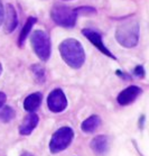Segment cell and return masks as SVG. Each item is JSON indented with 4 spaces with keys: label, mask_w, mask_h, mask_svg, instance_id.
<instances>
[{
    "label": "cell",
    "mask_w": 149,
    "mask_h": 156,
    "mask_svg": "<svg viewBox=\"0 0 149 156\" xmlns=\"http://www.w3.org/2000/svg\"><path fill=\"white\" fill-rule=\"evenodd\" d=\"M18 25V17L17 11L15 7L11 4H8L6 6V10H5V25L4 29L5 33L10 34L15 30V28Z\"/></svg>",
    "instance_id": "9c48e42d"
},
{
    "label": "cell",
    "mask_w": 149,
    "mask_h": 156,
    "mask_svg": "<svg viewBox=\"0 0 149 156\" xmlns=\"http://www.w3.org/2000/svg\"><path fill=\"white\" fill-rule=\"evenodd\" d=\"M43 96L40 92H35L29 94L24 101V109L28 112H34L38 109L40 103H42Z\"/></svg>",
    "instance_id": "7c38bea8"
},
{
    "label": "cell",
    "mask_w": 149,
    "mask_h": 156,
    "mask_svg": "<svg viewBox=\"0 0 149 156\" xmlns=\"http://www.w3.org/2000/svg\"><path fill=\"white\" fill-rule=\"evenodd\" d=\"M64 1H70V0H64Z\"/></svg>",
    "instance_id": "603a6c76"
},
{
    "label": "cell",
    "mask_w": 149,
    "mask_h": 156,
    "mask_svg": "<svg viewBox=\"0 0 149 156\" xmlns=\"http://www.w3.org/2000/svg\"><path fill=\"white\" fill-rule=\"evenodd\" d=\"M101 124V119L100 117H98L96 115H93L91 117H89L88 119H85L83 122H82V130L85 131V133H93L98 129V127Z\"/></svg>",
    "instance_id": "5bb4252c"
},
{
    "label": "cell",
    "mask_w": 149,
    "mask_h": 156,
    "mask_svg": "<svg viewBox=\"0 0 149 156\" xmlns=\"http://www.w3.org/2000/svg\"><path fill=\"white\" fill-rule=\"evenodd\" d=\"M78 16V15L76 10L71 9L66 5L55 4L50 10V17H52L54 23L56 25L66 27V28L74 27L76 24Z\"/></svg>",
    "instance_id": "3957f363"
},
{
    "label": "cell",
    "mask_w": 149,
    "mask_h": 156,
    "mask_svg": "<svg viewBox=\"0 0 149 156\" xmlns=\"http://www.w3.org/2000/svg\"><path fill=\"white\" fill-rule=\"evenodd\" d=\"M74 137V131L70 127H62L55 133L50 139V149L53 154L63 152L71 145Z\"/></svg>",
    "instance_id": "5b68a950"
},
{
    "label": "cell",
    "mask_w": 149,
    "mask_h": 156,
    "mask_svg": "<svg viewBox=\"0 0 149 156\" xmlns=\"http://www.w3.org/2000/svg\"><path fill=\"white\" fill-rule=\"evenodd\" d=\"M78 16H92L96 14V10L93 7H88V6H83V7L76 8L75 9Z\"/></svg>",
    "instance_id": "e0dca14e"
},
{
    "label": "cell",
    "mask_w": 149,
    "mask_h": 156,
    "mask_svg": "<svg viewBox=\"0 0 149 156\" xmlns=\"http://www.w3.org/2000/svg\"><path fill=\"white\" fill-rule=\"evenodd\" d=\"M61 56L68 66L80 69L85 62V52L82 44L74 38L63 41L58 46Z\"/></svg>",
    "instance_id": "6da1fadb"
},
{
    "label": "cell",
    "mask_w": 149,
    "mask_h": 156,
    "mask_svg": "<svg viewBox=\"0 0 149 156\" xmlns=\"http://www.w3.org/2000/svg\"><path fill=\"white\" fill-rule=\"evenodd\" d=\"M36 21H37V18L34 17V16L28 17V19H27V21H26V24L24 25L20 34H19V38H18V45H19L20 47L24 46V44H25V42H26V38L28 37L29 33H30V30H32L33 26L36 24Z\"/></svg>",
    "instance_id": "4fadbf2b"
},
{
    "label": "cell",
    "mask_w": 149,
    "mask_h": 156,
    "mask_svg": "<svg viewBox=\"0 0 149 156\" xmlns=\"http://www.w3.org/2000/svg\"><path fill=\"white\" fill-rule=\"evenodd\" d=\"M6 101H7V97H6V94H5L4 92H1V91H0V108H1V107H4V105L6 103Z\"/></svg>",
    "instance_id": "ffe728a7"
},
{
    "label": "cell",
    "mask_w": 149,
    "mask_h": 156,
    "mask_svg": "<svg viewBox=\"0 0 149 156\" xmlns=\"http://www.w3.org/2000/svg\"><path fill=\"white\" fill-rule=\"evenodd\" d=\"M1 73H2V65L0 63V75H1Z\"/></svg>",
    "instance_id": "7402d4cb"
},
{
    "label": "cell",
    "mask_w": 149,
    "mask_h": 156,
    "mask_svg": "<svg viewBox=\"0 0 149 156\" xmlns=\"http://www.w3.org/2000/svg\"><path fill=\"white\" fill-rule=\"evenodd\" d=\"M133 73H135V75L138 76V78H144V76H145V70H144V68H142L141 65L136 66L135 70H133Z\"/></svg>",
    "instance_id": "ac0fdd59"
},
{
    "label": "cell",
    "mask_w": 149,
    "mask_h": 156,
    "mask_svg": "<svg viewBox=\"0 0 149 156\" xmlns=\"http://www.w3.org/2000/svg\"><path fill=\"white\" fill-rule=\"evenodd\" d=\"M90 146H91V148H92L93 153H94L95 155L102 156L109 151V147H110V139H109V137H106V136H104V135L96 136L95 138L92 139Z\"/></svg>",
    "instance_id": "30bf717a"
},
{
    "label": "cell",
    "mask_w": 149,
    "mask_h": 156,
    "mask_svg": "<svg viewBox=\"0 0 149 156\" xmlns=\"http://www.w3.org/2000/svg\"><path fill=\"white\" fill-rule=\"evenodd\" d=\"M82 34L89 39L90 42L92 43L93 45H94L102 54L111 57V58H113V60H117V57L111 53L110 51H109V48L106 47V45H104V43H103V41H102V36L100 35L98 32L93 30V29H90V28H84V29H82Z\"/></svg>",
    "instance_id": "52a82bcc"
},
{
    "label": "cell",
    "mask_w": 149,
    "mask_h": 156,
    "mask_svg": "<svg viewBox=\"0 0 149 156\" xmlns=\"http://www.w3.org/2000/svg\"><path fill=\"white\" fill-rule=\"evenodd\" d=\"M30 71L35 78L36 82H38V83L45 82V69L43 68L40 64H33L30 66Z\"/></svg>",
    "instance_id": "9a60e30c"
},
{
    "label": "cell",
    "mask_w": 149,
    "mask_h": 156,
    "mask_svg": "<svg viewBox=\"0 0 149 156\" xmlns=\"http://www.w3.org/2000/svg\"><path fill=\"white\" fill-rule=\"evenodd\" d=\"M38 116L34 112H30L29 115H27L25 118H24V120L21 122L20 127H19V133H20V135L23 136H27V135H30L33 133V130L37 127V125H38Z\"/></svg>",
    "instance_id": "8fae6325"
},
{
    "label": "cell",
    "mask_w": 149,
    "mask_h": 156,
    "mask_svg": "<svg viewBox=\"0 0 149 156\" xmlns=\"http://www.w3.org/2000/svg\"><path fill=\"white\" fill-rule=\"evenodd\" d=\"M140 28L136 20H127L118 26L116 30V39L121 46L132 48L137 46L139 42Z\"/></svg>",
    "instance_id": "7a4b0ae2"
},
{
    "label": "cell",
    "mask_w": 149,
    "mask_h": 156,
    "mask_svg": "<svg viewBox=\"0 0 149 156\" xmlns=\"http://www.w3.org/2000/svg\"><path fill=\"white\" fill-rule=\"evenodd\" d=\"M21 156H34V155L30 154V153H28V152H25V153H23V154H21Z\"/></svg>",
    "instance_id": "44dd1931"
},
{
    "label": "cell",
    "mask_w": 149,
    "mask_h": 156,
    "mask_svg": "<svg viewBox=\"0 0 149 156\" xmlns=\"http://www.w3.org/2000/svg\"><path fill=\"white\" fill-rule=\"evenodd\" d=\"M142 93V90L137 85H130L127 89H124L123 91H121L119 93V96L117 98V101L121 106H128L136 101V99L138 98Z\"/></svg>",
    "instance_id": "ba28073f"
},
{
    "label": "cell",
    "mask_w": 149,
    "mask_h": 156,
    "mask_svg": "<svg viewBox=\"0 0 149 156\" xmlns=\"http://www.w3.org/2000/svg\"><path fill=\"white\" fill-rule=\"evenodd\" d=\"M4 19H5V9H4V6H2V2L0 0V26L2 24Z\"/></svg>",
    "instance_id": "d6986e66"
},
{
    "label": "cell",
    "mask_w": 149,
    "mask_h": 156,
    "mask_svg": "<svg viewBox=\"0 0 149 156\" xmlns=\"http://www.w3.org/2000/svg\"><path fill=\"white\" fill-rule=\"evenodd\" d=\"M15 110L9 106H5L2 109L0 110V120L2 122H9L15 118Z\"/></svg>",
    "instance_id": "2e32d148"
},
{
    "label": "cell",
    "mask_w": 149,
    "mask_h": 156,
    "mask_svg": "<svg viewBox=\"0 0 149 156\" xmlns=\"http://www.w3.org/2000/svg\"><path fill=\"white\" fill-rule=\"evenodd\" d=\"M30 43L36 55L44 62L48 61L52 52V44L48 34L43 30H35L30 37Z\"/></svg>",
    "instance_id": "277c9868"
},
{
    "label": "cell",
    "mask_w": 149,
    "mask_h": 156,
    "mask_svg": "<svg viewBox=\"0 0 149 156\" xmlns=\"http://www.w3.org/2000/svg\"><path fill=\"white\" fill-rule=\"evenodd\" d=\"M47 106L52 112H62L68 107V100L61 89H55L47 98Z\"/></svg>",
    "instance_id": "8992f818"
}]
</instances>
